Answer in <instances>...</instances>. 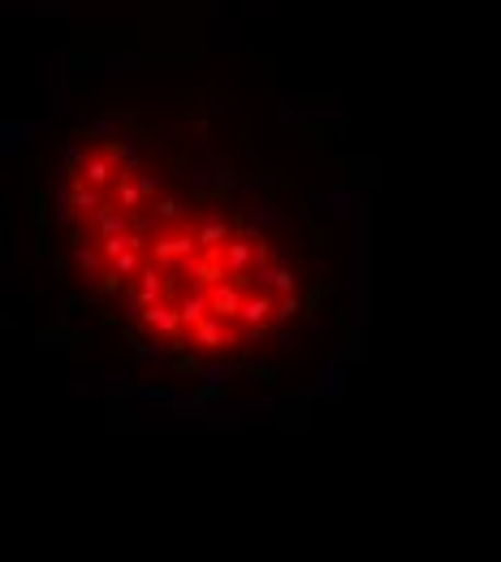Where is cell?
I'll return each instance as SVG.
<instances>
[{
	"mask_svg": "<svg viewBox=\"0 0 501 562\" xmlns=\"http://www.w3.org/2000/svg\"><path fill=\"white\" fill-rule=\"evenodd\" d=\"M48 247L78 307L182 385H277L329 338L333 234L277 173L139 117L78 131Z\"/></svg>",
	"mask_w": 501,
	"mask_h": 562,
	"instance_id": "6da1fadb",
	"label": "cell"
}]
</instances>
